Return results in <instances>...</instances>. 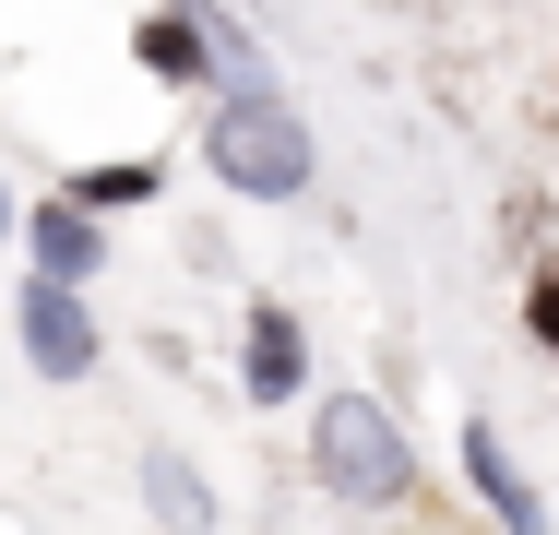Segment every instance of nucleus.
<instances>
[{
    "label": "nucleus",
    "instance_id": "1",
    "mask_svg": "<svg viewBox=\"0 0 559 535\" xmlns=\"http://www.w3.org/2000/svg\"><path fill=\"white\" fill-rule=\"evenodd\" d=\"M203 155H215L226 191H250V203H286V191H310V131L274 107V84H238V96L203 119Z\"/></svg>",
    "mask_w": 559,
    "mask_h": 535
},
{
    "label": "nucleus",
    "instance_id": "2",
    "mask_svg": "<svg viewBox=\"0 0 559 535\" xmlns=\"http://www.w3.org/2000/svg\"><path fill=\"white\" fill-rule=\"evenodd\" d=\"M322 488H334V500H369V512H393V500L417 488L405 428L381 417L369 393H334V405H322Z\"/></svg>",
    "mask_w": 559,
    "mask_h": 535
},
{
    "label": "nucleus",
    "instance_id": "3",
    "mask_svg": "<svg viewBox=\"0 0 559 535\" xmlns=\"http://www.w3.org/2000/svg\"><path fill=\"white\" fill-rule=\"evenodd\" d=\"M24 357H36V381H84L96 369V321H84V298L60 274L24 286Z\"/></svg>",
    "mask_w": 559,
    "mask_h": 535
},
{
    "label": "nucleus",
    "instance_id": "4",
    "mask_svg": "<svg viewBox=\"0 0 559 535\" xmlns=\"http://www.w3.org/2000/svg\"><path fill=\"white\" fill-rule=\"evenodd\" d=\"M238 369H250V405H286L298 381H310V333H298V310H250V333H238Z\"/></svg>",
    "mask_w": 559,
    "mask_h": 535
},
{
    "label": "nucleus",
    "instance_id": "5",
    "mask_svg": "<svg viewBox=\"0 0 559 535\" xmlns=\"http://www.w3.org/2000/svg\"><path fill=\"white\" fill-rule=\"evenodd\" d=\"M464 476H476V500H488V512H500L512 535H548V500L524 488V464H512V440H500L488 417H464Z\"/></svg>",
    "mask_w": 559,
    "mask_h": 535
},
{
    "label": "nucleus",
    "instance_id": "6",
    "mask_svg": "<svg viewBox=\"0 0 559 535\" xmlns=\"http://www.w3.org/2000/svg\"><path fill=\"white\" fill-rule=\"evenodd\" d=\"M24 238H36V274H60V286H84V274L108 262V226H96L84 203H72V191H60V203H36V214H24Z\"/></svg>",
    "mask_w": 559,
    "mask_h": 535
},
{
    "label": "nucleus",
    "instance_id": "7",
    "mask_svg": "<svg viewBox=\"0 0 559 535\" xmlns=\"http://www.w3.org/2000/svg\"><path fill=\"white\" fill-rule=\"evenodd\" d=\"M131 60H143L155 84H203V72H215V36H203L191 12H143V24H131Z\"/></svg>",
    "mask_w": 559,
    "mask_h": 535
},
{
    "label": "nucleus",
    "instance_id": "8",
    "mask_svg": "<svg viewBox=\"0 0 559 535\" xmlns=\"http://www.w3.org/2000/svg\"><path fill=\"white\" fill-rule=\"evenodd\" d=\"M72 203H84V214H119V203H155V167H143V155H131V167H84V179H72Z\"/></svg>",
    "mask_w": 559,
    "mask_h": 535
},
{
    "label": "nucleus",
    "instance_id": "9",
    "mask_svg": "<svg viewBox=\"0 0 559 535\" xmlns=\"http://www.w3.org/2000/svg\"><path fill=\"white\" fill-rule=\"evenodd\" d=\"M143 488H155V512H167V524H203V512H215V500H203V476H191L179 452H155V464H143Z\"/></svg>",
    "mask_w": 559,
    "mask_h": 535
},
{
    "label": "nucleus",
    "instance_id": "10",
    "mask_svg": "<svg viewBox=\"0 0 559 535\" xmlns=\"http://www.w3.org/2000/svg\"><path fill=\"white\" fill-rule=\"evenodd\" d=\"M524 333L559 357V274H536V286H524Z\"/></svg>",
    "mask_w": 559,
    "mask_h": 535
},
{
    "label": "nucleus",
    "instance_id": "11",
    "mask_svg": "<svg viewBox=\"0 0 559 535\" xmlns=\"http://www.w3.org/2000/svg\"><path fill=\"white\" fill-rule=\"evenodd\" d=\"M12 226H24V203H12V179H0V238H12Z\"/></svg>",
    "mask_w": 559,
    "mask_h": 535
}]
</instances>
